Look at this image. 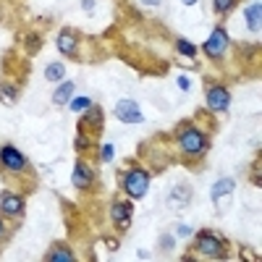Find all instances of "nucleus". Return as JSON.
I'll return each mask as SVG.
<instances>
[{
    "label": "nucleus",
    "instance_id": "20",
    "mask_svg": "<svg viewBox=\"0 0 262 262\" xmlns=\"http://www.w3.org/2000/svg\"><path fill=\"white\" fill-rule=\"evenodd\" d=\"M95 103L89 97H74V100H68V108L74 110V113H84V110H89Z\"/></svg>",
    "mask_w": 262,
    "mask_h": 262
},
{
    "label": "nucleus",
    "instance_id": "30",
    "mask_svg": "<svg viewBox=\"0 0 262 262\" xmlns=\"http://www.w3.org/2000/svg\"><path fill=\"white\" fill-rule=\"evenodd\" d=\"M5 236V223H3V218H0V239Z\"/></svg>",
    "mask_w": 262,
    "mask_h": 262
},
{
    "label": "nucleus",
    "instance_id": "1",
    "mask_svg": "<svg viewBox=\"0 0 262 262\" xmlns=\"http://www.w3.org/2000/svg\"><path fill=\"white\" fill-rule=\"evenodd\" d=\"M176 139H178L181 152L189 155V157H199V155H205V152H207V147H210V139H207L197 126H191V124H186L184 129H178Z\"/></svg>",
    "mask_w": 262,
    "mask_h": 262
},
{
    "label": "nucleus",
    "instance_id": "10",
    "mask_svg": "<svg viewBox=\"0 0 262 262\" xmlns=\"http://www.w3.org/2000/svg\"><path fill=\"white\" fill-rule=\"evenodd\" d=\"M234 186H236L234 178H220V181H215V186H213V191H210V197H213L218 213H226V197H231Z\"/></svg>",
    "mask_w": 262,
    "mask_h": 262
},
{
    "label": "nucleus",
    "instance_id": "3",
    "mask_svg": "<svg viewBox=\"0 0 262 262\" xmlns=\"http://www.w3.org/2000/svg\"><path fill=\"white\" fill-rule=\"evenodd\" d=\"M121 189H124L131 199L144 197L147 189H149V173H147L144 168H131L129 173L121 178Z\"/></svg>",
    "mask_w": 262,
    "mask_h": 262
},
{
    "label": "nucleus",
    "instance_id": "24",
    "mask_svg": "<svg viewBox=\"0 0 262 262\" xmlns=\"http://www.w3.org/2000/svg\"><path fill=\"white\" fill-rule=\"evenodd\" d=\"M176 234H178L181 239H189V236H191V226H186V223H181V226L176 228Z\"/></svg>",
    "mask_w": 262,
    "mask_h": 262
},
{
    "label": "nucleus",
    "instance_id": "4",
    "mask_svg": "<svg viewBox=\"0 0 262 262\" xmlns=\"http://www.w3.org/2000/svg\"><path fill=\"white\" fill-rule=\"evenodd\" d=\"M0 168L8 170V173H24L29 168V160L13 144H3L0 147Z\"/></svg>",
    "mask_w": 262,
    "mask_h": 262
},
{
    "label": "nucleus",
    "instance_id": "21",
    "mask_svg": "<svg viewBox=\"0 0 262 262\" xmlns=\"http://www.w3.org/2000/svg\"><path fill=\"white\" fill-rule=\"evenodd\" d=\"M176 50L181 55H186V58H194L197 55V47L189 42V39H176Z\"/></svg>",
    "mask_w": 262,
    "mask_h": 262
},
{
    "label": "nucleus",
    "instance_id": "8",
    "mask_svg": "<svg viewBox=\"0 0 262 262\" xmlns=\"http://www.w3.org/2000/svg\"><path fill=\"white\" fill-rule=\"evenodd\" d=\"M24 197H18V194H11V191H3L0 194V213L8 215V218H21L24 215Z\"/></svg>",
    "mask_w": 262,
    "mask_h": 262
},
{
    "label": "nucleus",
    "instance_id": "18",
    "mask_svg": "<svg viewBox=\"0 0 262 262\" xmlns=\"http://www.w3.org/2000/svg\"><path fill=\"white\" fill-rule=\"evenodd\" d=\"M16 97H18V89H16V84H11V82L0 84V100H3L5 105H13V103H16Z\"/></svg>",
    "mask_w": 262,
    "mask_h": 262
},
{
    "label": "nucleus",
    "instance_id": "13",
    "mask_svg": "<svg viewBox=\"0 0 262 262\" xmlns=\"http://www.w3.org/2000/svg\"><path fill=\"white\" fill-rule=\"evenodd\" d=\"M82 129H92V131H100L103 129V110H100L97 105H92L89 110H84V118L82 124H79Z\"/></svg>",
    "mask_w": 262,
    "mask_h": 262
},
{
    "label": "nucleus",
    "instance_id": "9",
    "mask_svg": "<svg viewBox=\"0 0 262 262\" xmlns=\"http://www.w3.org/2000/svg\"><path fill=\"white\" fill-rule=\"evenodd\" d=\"M226 47H228V32L223 26H218L213 34L207 37V42H205V53L210 55V58H220L226 53Z\"/></svg>",
    "mask_w": 262,
    "mask_h": 262
},
{
    "label": "nucleus",
    "instance_id": "6",
    "mask_svg": "<svg viewBox=\"0 0 262 262\" xmlns=\"http://www.w3.org/2000/svg\"><path fill=\"white\" fill-rule=\"evenodd\" d=\"M205 97H207V108L215 110V113H223V110H228V105H231V92L223 84L210 87Z\"/></svg>",
    "mask_w": 262,
    "mask_h": 262
},
{
    "label": "nucleus",
    "instance_id": "14",
    "mask_svg": "<svg viewBox=\"0 0 262 262\" xmlns=\"http://www.w3.org/2000/svg\"><path fill=\"white\" fill-rule=\"evenodd\" d=\"M45 260L47 262H74V252L68 249L66 244H55V247H50Z\"/></svg>",
    "mask_w": 262,
    "mask_h": 262
},
{
    "label": "nucleus",
    "instance_id": "29",
    "mask_svg": "<svg viewBox=\"0 0 262 262\" xmlns=\"http://www.w3.org/2000/svg\"><path fill=\"white\" fill-rule=\"evenodd\" d=\"M105 244H108V249H113V252L118 249V241H116V239H108V241H105Z\"/></svg>",
    "mask_w": 262,
    "mask_h": 262
},
{
    "label": "nucleus",
    "instance_id": "23",
    "mask_svg": "<svg viewBox=\"0 0 262 262\" xmlns=\"http://www.w3.org/2000/svg\"><path fill=\"white\" fill-rule=\"evenodd\" d=\"M100 160H103V163H110V160H113V144L100 147Z\"/></svg>",
    "mask_w": 262,
    "mask_h": 262
},
{
    "label": "nucleus",
    "instance_id": "12",
    "mask_svg": "<svg viewBox=\"0 0 262 262\" xmlns=\"http://www.w3.org/2000/svg\"><path fill=\"white\" fill-rule=\"evenodd\" d=\"M76 45H79V39H76V34L74 32H68V29H63V32L58 34V50L63 55H76Z\"/></svg>",
    "mask_w": 262,
    "mask_h": 262
},
{
    "label": "nucleus",
    "instance_id": "17",
    "mask_svg": "<svg viewBox=\"0 0 262 262\" xmlns=\"http://www.w3.org/2000/svg\"><path fill=\"white\" fill-rule=\"evenodd\" d=\"M260 18H262V5L260 3L247 5V24L252 32H260Z\"/></svg>",
    "mask_w": 262,
    "mask_h": 262
},
{
    "label": "nucleus",
    "instance_id": "31",
    "mask_svg": "<svg viewBox=\"0 0 262 262\" xmlns=\"http://www.w3.org/2000/svg\"><path fill=\"white\" fill-rule=\"evenodd\" d=\"M144 3H147V5H157V3H160V0H144Z\"/></svg>",
    "mask_w": 262,
    "mask_h": 262
},
{
    "label": "nucleus",
    "instance_id": "28",
    "mask_svg": "<svg viewBox=\"0 0 262 262\" xmlns=\"http://www.w3.org/2000/svg\"><path fill=\"white\" fill-rule=\"evenodd\" d=\"M178 87H181V89H184V92H186V89L191 87V82H189L186 76H181V79H178Z\"/></svg>",
    "mask_w": 262,
    "mask_h": 262
},
{
    "label": "nucleus",
    "instance_id": "26",
    "mask_svg": "<svg viewBox=\"0 0 262 262\" xmlns=\"http://www.w3.org/2000/svg\"><path fill=\"white\" fill-rule=\"evenodd\" d=\"M173 244H176L173 236H163V239H160V249H173Z\"/></svg>",
    "mask_w": 262,
    "mask_h": 262
},
{
    "label": "nucleus",
    "instance_id": "25",
    "mask_svg": "<svg viewBox=\"0 0 262 262\" xmlns=\"http://www.w3.org/2000/svg\"><path fill=\"white\" fill-rule=\"evenodd\" d=\"M76 149H89V136H87V134H84V136H82V134L76 136Z\"/></svg>",
    "mask_w": 262,
    "mask_h": 262
},
{
    "label": "nucleus",
    "instance_id": "2",
    "mask_svg": "<svg viewBox=\"0 0 262 262\" xmlns=\"http://www.w3.org/2000/svg\"><path fill=\"white\" fill-rule=\"evenodd\" d=\"M194 252L202 257H210V260H226V247L213 231H199L197 241H194Z\"/></svg>",
    "mask_w": 262,
    "mask_h": 262
},
{
    "label": "nucleus",
    "instance_id": "27",
    "mask_svg": "<svg viewBox=\"0 0 262 262\" xmlns=\"http://www.w3.org/2000/svg\"><path fill=\"white\" fill-rule=\"evenodd\" d=\"M37 47H39V37H37V34H29V50L34 53Z\"/></svg>",
    "mask_w": 262,
    "mask_h": 262
},
{
    "label": "nucleus",
    "instance_id": "7",
    "mask_svg": "<svg viewBox=\"0 0 262 262\" xmlns=\"http://www.w3.org/2000/svg\"><path fill=\"white\" fill-rule=\"evenodd\" d=\"M116 118L121 121V124H142L144 121L142 110H139V105L134 103V100H121V103L116 105Z\"/></svg>",
    "mask_w": 262,
    "mask_h": 262
},
{
    "label": "nucleus",
    "instance_id": "5",
    "mask_svg": "<svg viewBox=\"0 0 262 262\" xmlns=\"http://www.w3.org/2000/svg\"><path fill=\"white\" fill-rule=\"evenodd\" d=\"M131 213H134V207H131V202H126V199H116V202L110 205V220H113V226L118 231H129Z\"/></svg>",
    "mask_w": 262,
    "mask_h": 262
},
{
    "label": "nucleus",
    "instance_id": "32",
    "mask_svg": "<svg viewBox=\"0 0 262 262\" xmlns=\"http://www.w3.org/2000/svg\"><path fill=\"white\" fill-rule=\"evenodd\" d=\"M184 3H186V5H194V3H197V0H184Z\"/></svg>",
    "mask_w": 262,
    "mask_h": 262
},
{
    "label": "nucleus",
    "instance_id": "16",
    "mask_svg": "<svg viewBox=\"0 0 262 262\" xmlns=\"http://www.w3.org/2000/svg\"><path fill=\"white\" fill-rule=\"evenodd\" d=\"M168 202H170V205H178V207L189 205V202H191V189H189V186H176L173 194L168 197Z\"/></svg>",
    "mask_w": 262,
    "mask_h": 262
},
{
    "label": "nucleus",
    "instance_id": "11",
    "mask_svg": "<svg viewBox=\"0 0 262 262\" xmlns=\"http://www.w3.org/2000/svg\"><path fill=\"white\" fill-rule=\"evenodd\" d=\"M71 181H74V186L82 189V191L89 189V186H92V181H95V170H92V165L79 160V163L74 165V176H71Z\"/></svg>",
    "mask_w": 262,
    "mask_h": 262
},
{
    "label": "nucleus",
    "instance_id": "15",
    "mask_svg": "<svg viewBox=\"0 0 262 262\" xmlns=\"http://www.w3.org/2000/svg\"><path fill=\"white\" fill-rule=\"evenodd\" d=\"M71 95H74V84H71V82L60 84V87L55 89V92H53V105H68Z\"/></svg>",
    "mask_w": 262,
    "mask_h": 262
},
{
    "label": "nucleus",
    "instance_id": "22",
    "mask_svg": "<svg viewBox=\"0 0 262 262\" xmlns=\"http://www.w3.org/2000/svg\"><path fill=\"white\" fill-rule=\"evenodd\" d=\"M234 5H236V0H215L213 3L215 13H228V11H234Z\"/></svg>",
    "mask_w": 262,
    "mask_h": 262
},
{
    "label": "nucleus",
    "instance_id": "19",
    "mask_svg": "<svg viewBox=\"0 0 262 262\" xmlns=\"http://www.w3.org/2000/svg\"><path fill=\"white\" fill-rule=\"evenodd\" d=\"M63 74H66L63 63H50L47 71H45V79H47V82H63Z\"/></svg>",
    "mask_w": 262,
    "mask_h": 262
}]
</instances>
